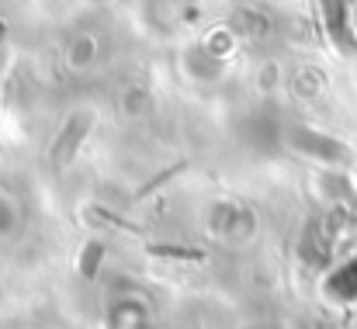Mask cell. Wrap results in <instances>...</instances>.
<instances>
[{
	"label": "cell",
	"instance_id": "1",
	"mask_svg": "<svg viewBox=\"0 0 357 329\" xmlns=\"http://www.w3.org/2000/svg\"><path fill=\"white\" fill-rule=\"evenodd\" d=\"M323 10H326V24H330L333 42H340V49H354V35L347 24V0H323Z\"/></svg>",
	"mask_w": 357,
	"mask_h": 329
},
{
	"label": "cell",
	"instance_id": "2",
	"mask_svg": "<svg viewBox=\"0 0 357 329\" xmlns=\"http://www.w3.org/2000/svg\"><path fill=\"white\" fill-rule=\"evenodd\" d=\"M330 288H333L340 298H354L357 295V260H351V263L333 277V284H330Z\"/></svg>",
	"mask_w": 357,
	"mask_h": 329
}]
</instances>
